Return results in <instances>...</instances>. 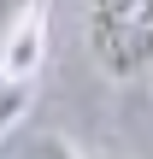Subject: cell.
I'll list each match as a JSON object with an SVG mask.
<instances>
[{
	"instance_id": "cell-1",
	"label": "cell",
	"mask_w": 153,
	"mask_h": 159,
	"mask_svg": "<svg viewBox=\"0 0 153 159\" xmlns=\"http://www.w3.org/2000/svg\"><path fill=\"white\" fill-rule=\"evenodd\" d=\"M83 47L106 83H142L153 71V0H88Z\"/></svg>"
},
{
	"instance_id": "cell-2",
	"label": "cell",
	"mask_w": 153,
	"mask_h": 159,
	"mask_svg": "<svg viewBox=\"0 0 153 159\" xmlns=\"http://www.w3.org/2000/svg\"><path fill=\"white\" fill-rule=\"evenodd\" d=\"M41 59H47V12H35L29 24H18L12 35H0V77H24V83H35Z\"/></svg>"
},
{
	"instance_id": "cell-3",
	"label": "cell",
	"mask_w": 153,
	"mask_h": 159,
	"mask_svg": "<svg viewBox=\"0 0 153 159\" xmlns=\"http://www.w3.org/2000/svg\"><path fill=\"white\" fill-rule=\"evenodd\" d=\"M29 100H35V83H24V77H0V136H12V130L24 124Z\"/></svg>"
},
{
	"instance_id": "cell-4",
	"label": "cell",
	"mask_w": 153,
	"mask_h": 159,
	"mask_svg": "<svg viewBox=\"0 0 153 159\" xmlns=\"http://www.w3.org/2000/svg\"><path fill=\"white\" fill-rule=\"evenodd\" d=\"M35 12H47L41 0H0V35H12L18 24H29Z\"/></svg>"
},
{
	"instance_id": "cell-5",
	"label": "cell",
	"mask_w": 153,
	"mask_h": 159,
	"mask_svg": "<svg viewBox=\"0 0 153 159\" xmlns=\"http://www.w3.org/2000/svg\"><path fill=\"white\" fill-rule=\"evenodd\" d=\"M24 159H77V153H71L65 136H35V142L24 148Z\"/></svg>"
}]
</instances>
